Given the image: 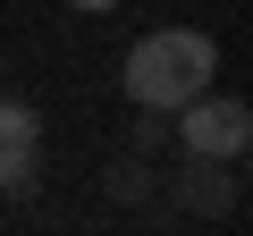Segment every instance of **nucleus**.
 <instances>
[{"instance_id":"nucleus-1","label":"nucleus","mask_w":253,"mask_h":236,"mask_svg":"<svg viewBox=\"0 0 253 236\" xmlns=\"http://www.w3.org/2000/svg\"><path fill=\"white\" fill-rule=\"evenodd\" d=\"M211 76H219V42L194 34V26H161L126 51V101H144V110H177Z\"/></svg>"},{"instance_id":"nucleus-2","label":"nucleus","mask_w":253,"mask_h":236,"mask_svg":"<svg viewBox=\"0 0 253 236\" xmlns=\"http://www.w3.org/2000/svg\"><path fill=\"white\" fill-rule=\"evenodd\" d=\"M169 144H186V152H203V160H245V144H253L245 93L203 84L194 101H177V110H169Z\"/></svg>"},{"instance_id":"nucleus-3","label":"nucleus","mask_w":253,"mask_h":236,"mask_svg":"<svg viewBox=\"0 0 253 236\" xmlns=\"http://www.w3.org/2000/svg\"><path fill=\"white\" fill-rule=\"evenodd\" d=\"M34 169H42V118L34 101L0 93V194H34Z\"/></svg>"},{"instance_id":"nucleus-4","label":"nucleus","mask_w":253,"mask_h":236,"mask_svg":"<svg viewBox=\"0 0 253 236\" xmlns=\"http://www.w3.org/2000/svg\"><path fill=\"white\" fill-rule=\"evenodd\" d=\"M236 160H203V152H186V186H177V202L194 211V219H228L236 211Z\"/></svg>"},{"instance_id":"nucleus-5","label":"nucleus","mask_w":253,"mask_h":236,"mask_svg":"<svg viewBox=\"0 0 253 236\" xmlns=\"http://www.w3.org/2000/svg\"><path fill=\"white\" fill-rule=\"evenodd\" d=\"M144 194H152V152H126L110 169V202H144Z\"/></svg>"},{"instance_id":"nucleus-6","label":"nucleus","mask_w":253,"mask_h":236,"mask_svg":"<svg viewBox=\"0 0 253 236\" xmlns=\"http://www.w3.org/2000/svg\"><path fill=\"white\" fill-rule=\"evenodd\" d=\"M169 144V110H144L135 101V152H161Z\"/></svg>"},{"instance_id":"nucleus-7","label":"nucleus","mask_w":253,"mask_h":236,"mask_svg":"<svg viewBox=\"0 0 253 236\" xmlns=\"http://www.w3.org/2000/svg\"><path fill=\"white\" fill-rule=\"evenodd\" d=\"M68 9H76V17H101V9H118V0H68Z\"/></svg>"}]
</instances>
